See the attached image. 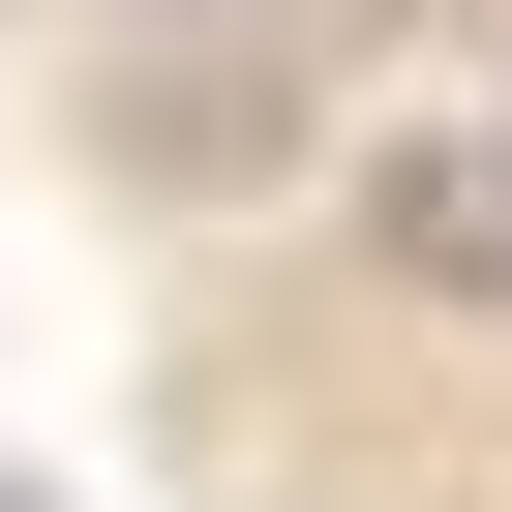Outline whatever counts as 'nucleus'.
Segmentation results:
<instances>
[{"label": "nucleus", "instance_id": "1", "mask_svg": "<svg viewBox=\"0 0 512 512\" xmlns=\"http://www.w3.org/2000/svg\"><path fill=\"white\" fill-rule=\"evenodd\" d=\"M362 241H392L422 302H512V151H482V121H422V151L362 181Z\"/></svg>", "mask_w": 512, "mask_h": 512}, {"label": "nucleus", "instance_id": "2", "mask_svg": "<svg viewBox=\"0 0 512 512\" xmlns=\"http://www.w3.org/2000/svg\"><path fill=\"white\" fill-rule=\"evenodd\" d=\"M0 512H31V482H0Z\"/></svg>", "mask_w": 512, "mask_h": 512}]
</instances>
